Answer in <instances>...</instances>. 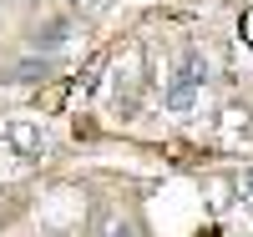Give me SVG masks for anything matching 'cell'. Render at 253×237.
Segmentation results:
<instances>
[{"label": "cell", "mask_w": 253, "mask_h": 237, "mask_svg": "<svg viewBox=\"0 0 253 237\" xmlns=\"http://www.w3.org/2000/svg\"><path fill=\"white\" fill-rule=\"evenodd\" d=\"M208 81V66L198 56H187L182 66L172 71V81H167V106H172V111H187V106H193V96H198V86Z\"/></svg>", "instance_id": "cell-1"}, {"label": "cell", "mask_w": 253, "mask_h": 237, "mask_svg": "<svg viewBox=\"0 0 253 237\" xmlns=\"http://www.w3.org/2000/svg\"><path fill=\"white\" fill-rule=\"evenodd\" d=\"M66 35H71V26H66V20H51V26H46V31H36L31 40H36V46H61Z\"/></svg>", "instance_id": "cell-2"}, {"label": "cell", "mask_w": 253, "mask_h": 237, "mask_svg": "<svg viewBox=\"0 0 253 237\" xmlns=\"http://www.w3.org/2000/svg\"><path fill=\"white\" fill-rule=\"evenodd\" d=\"M51 71V61H20V66L10 71V81H36V76H46Z\"/></svg>", "instance_id": "cell-3"}, {"label": "cell", "mask_w": 253, "mask_h": 237, "mask_svg": "<svg viewBox=\"0 0 253 237\" xmlns=\"http://www.w3.org/2000/svg\"><path fill=\"white\" fill-rule=\"evenodd\" d=\"M112 237H132V232H126V227H122V232H112Z\"/></svg>", "instance_id": "cell-4"}]
</instances>
